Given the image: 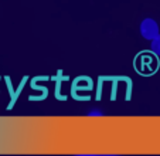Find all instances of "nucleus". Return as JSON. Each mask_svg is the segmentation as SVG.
<instances>
[{
  "label": "nucleus",
  "mask_w": 160,
  "mask_h": 156,
  "mask_svg": "<svg viewBox=\"0 0 160 156\" xmlns=\"http://www.w3.org/2000/svg\"><path fill=\"white\" fill-rule=\"evenodd\" d=\"M159 55L152 53H140L135 60V68L143 75L153 74L159 67Z\"/></svg>",
  "instance_id": "nucleus-1"
},
{
  "label": "nucleus",
  "mask_w": 160,
  "mask_h": 156,
  "mask_svg": "<svg viewBox=\"0 0 160 156\" xmlns=\"http://www.w3.org/2000/svg\"><path fill=\"white\" fill-rule=\"evenodd\" d=\"M140 33L146 40H153L159 36V26L153 18H145L140 24Z\"/></svg>",
  "instance_id": "nucleus-2"
},
{
  "label": "nucleus",
  "mask_w": 160,
  "mask_h": 156,
  "mask_svg": "<svg viewBox=\"0 0 160 156\" xmlns=\"http://www.w3.org/2000/svg\"><path fill=\"white\" fill-rule=\"evenodd\" d=\"M150 47H152V51H153L154 54L160 55V34H159L157 37H154L153 40H152Z\"/></svg>",
  "instance_id": "nucleus-3"
},
{
  "label": "nucleus",
  "mask_w": 160,
  "mask_h": 156,
  "mask_svg": "<svg viewBox=\"0 0 160 156\" xmlns=\"http://www.w3.org/2000/svg\"><path fill=\"white\" fill-rule=\"evenodd\" d=\"M89 115H102V112H99L98 109H92V111L89 112Z\"/></svg>",
  "instance_id": "nucleus-4"
}]
</instances>
